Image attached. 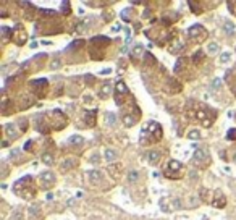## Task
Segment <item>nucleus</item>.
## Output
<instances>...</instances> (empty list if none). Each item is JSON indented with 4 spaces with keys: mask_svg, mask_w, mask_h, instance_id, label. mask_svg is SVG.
<instances>
[{
    "mask_svg": "<svg viewBox=\"0 0 236 220\" xmlns=\"http://www.w3.org/2000/svg\"><path fill=\"white\" fill-rule=\"evenodd\" d=\"M192 160H194V164H197V165H204V164L209 162V154H207V151H204V149H197L194 152V155H192Z\"/></svg>",
    "mask_w": 236,
    "mask_h": 220,
    "instance_id": "1",
    "label": "nucleus"
},
{
    "mask_svg": "<svg viewBox=\"0 0 236 220\" xmlns=\"http://www.w3.org/2000/svg\"><path fill=\"white\" fill-rule=\"evenodd\" d=\"M181 168V164L178 160H170L167 165V175H171V178H178V170Z\"/></svg>",
    "mask_w": 236,
    "mask_h": 220,
    "instance_id": "2",
    "label": "nucleus"
},
{
    "mask_svg": "<svg viewBox=\"0 0 236 220\" xmlns=\"http://www.w3.org/2000/svg\"><path fill=\"white\" fill-rule=\"evenodd\" d=\"M41 180H42V186L47 188V186H49L47 183H49V181H54V175H52V173H49V172H45V173H42Z\"/></svg>",
    "mask_w": 236,
    "mask_h": 220,
    "instance_id": "3",
    "label": "nucleus"
},
{
    "mask_svg": "<svg viewBox=\"0 0 236 220\" xmlns=\"http://www.w3.org/2000/svg\"><path fill=\"white\" fill-rule=\"evenodd\" d=\"M159 160H160V152L159 151H151V154H149V162H151V164H157Z\"/></svg>",
    "mask_w": 236,
    "mask_h": 220,
    "instance_id": "4",
    "label": "nucleus"
},
{
    "mask_svg": "<svg viewBox=\"0 0 236 220\" xmlns=\"http://www.w3.org/2000/svg\"><path fill=\"white\" fill-rule=\"evenodd\" d=\"M101 176H102V173L97 172V170H94V172H89V180L92 183H99V181H101Z\"/></svg>",
    "mask_w": 236,
    "mask_h": 220,
    "instance_id": "5",
    "label": "nucleus"
},
{
    "mask_svg": "<svg viewBox=\"0 0 236 220\" xmlns=\"http://www.w3.org/2000/svg\"><path fill=\"white\" fill-rule=\"evenodd\" d=\"M86 122H88V125H91V126L96 125V110H92V113L88 112V115H86Z\"/></svg>",
    "mask_w": 236,
    "mask_h": 220,
    "instance_id": "6",
    "label": "nucleus"
},
{
    "mask_svg": "<svg viewBox=\"0 0 236 220\" xmlns=\"http://www.w3.org/2000/svg\"><path fill=\"white\" fill-rule=\"evenodd\" d=\"M42 162H44V164H47V165H52L54 164V155L52 154H49V152H45V154H42Z\"/></svg>",
    "mask_w": 236,
    "mask_h": 220,
    "instance_id": "7",
    "label": "nucleus"
},
{
    "mask_svg": "<svg viewBox=\"0 0 236 220\" xmlns=\"http://www.w3.org/2000/svg\"><path fill=\"white\" fill-rule=\"evenodd\" d=\"M6 134H8L10 138H13V139L16 138V130H15V126H13V123L6 125Z\"/></svg>",
    "mask_w": 236,
    "mask_h": 220,
    "instance_id": "8",
    "label": "nucleus"
},
{
    "mask_svg": "<svg viewBox=\"0 0 236 220\" xmlns=\"http://www.w3.org/2000/svg\"><path fill=\"white\" fill-rule=\"evenodd\" d=\"M75 165V159H67V160H63V165H62V170H68Z\"/></svg>",
    "mask_w": 236,
    "mask_h": 220,
    "instance_id": "9",
    "label": "nucleus"
},
{
    "mask_svg": "<svg viewBox=\"0 0 236 220\" xmlns=\"http://www.w3.org/2000/svg\"><path fill=\"white\" fill-rule=\"evenodd\" d=\"M213 205H215V207H223V205H225V197L223 196L218 197V193H217V197H215V202H213Z\"/></svg>",
    "mask_w": 236,
    "mask_h": 220,
    "instance_id": "10",
    "label": "nucleus"
},
{
    "mask_svg": "<svg viewBox=\"0 0 236 220\" xmlns=\"http://www.w3.org/2000/svg\"><path fill=\"white\" fill-rule=\"evenodd\" d=\"M131 57H136V58H138V57H142V47L141 45H136L133 50H131Z\"/></svg>",
    "mask_w": 236,
    "mask_h": 220,
    "instance_id": "11",
    "label": "nucleus"
},
{
    "mask_svg": "<svg viewBox=\"0 0 236 220\" xmlns=\"http://www.w3.org/2000/svg\"><path fill=\"white\" fill-rule=\"evenodd\" d=\"M115 157H117V152H115V151H112V149H107V151H105V159L109 160V162L113 160Z\"/></svg>",
    "mask_w": 236,
    "mask_h": 220,
    "instance_id": "12",
    "label": "nucleus"
},
{
    "mask_svg": "<svg viewBox=\"0 0 236 220\" xmlns=\"http://www.w3.org/2000/svg\"><path fill=\"white\" fill-rule=\"evenodd\" d=\"M234 29H236L234 24H231L230 21H226V23H225V31H226V34H233Z\"/></svg>",
    "mask_w": 236,
    "mask_h": 220,
    "instance_id": "13",
    "label": "nucleus"
},
{
    "mask_svg": "<svg viewBox=\"0 0 236 220\" xmlns=\"http://www.w3.org/2000/svg\"><path fill=\"white\" fill-rule=\"evenodd\" d=\"M207 49H209V54H217L218 52V45L215 42H210V44L207 45Z\"/></svg>",
    "mask_w": 236,
    "mask_h": 220,
    "instance_id": "14",
    "label": "nucleus"
},
{
    "mask_svg": "<svg viewBox=\"0 0 236 220\" xmlns=\"http://www.w3.org/2000/svg\"><path fill=\"white\" fill-rule=\"evenodd\" d=\"M70 143H71V144H81V143H83V138L79 136V134H78V136L75 134V136L70 138Z\"/></svg>",
    "mask_w": 236,
    "mask_h": 220,
    "instance_id": "15",
    "label": "nucleus"
},
{
    "mask_svg": "<svg viewBox=\"0 0 236 220\" xmlns=\"http://www.w3.org/2000/svg\"><path fill=\"white\" fill-rule=\"evenodd\" d=\"M199 138H201V133H199L197 130H192V131L189 133V139H192V141H197Z\"/></svg>",
    "mask_w": 236,
    "mask_h": 220,
    "instance_id": "16",
    "label": "nucleus"
},
{
    "mask_svg": "<svg viewBox=\"0 0 236 220\" xmlns=\"http://www.w3.org/2000/svg\"><path fill=\"white\" fill-rule=\"evenodd\" d=\"M230 57H231V55L228 54V52L221 54V55H220V62H221V63H228V62H230Z\"/></svg>",
    "mask_w": 236,
    "mask_h": 220,
    "instance_id": "17",
    "label": "nucleus"
},
{
    "mask_svg": "<svg viewBox=\"0 0 236 220\" xmlns=\"http://www.w3.org/2000/svg\"><path fill=\"white\" fill-rule=\"evenodd\" d=\"M138 180V172H136V170H133V172H130V175H128V181H136Z\"/></svg>",
    "mask_w": 236,
    "mask_h": 220,
    "instance_id": "18",
    "label": "nucleus"
},
{
    "mask_svg": "<svg viewBox=\"0 0 236 220\" xmlns=\"http://www.w3.org/2000/svg\"><path fill=\"white\" fill-rule=\"evenodd\" d=\"M123 122H125V125H126V126H133V123H134V118H131V117H125V118H123Z\"/></svg>",
    "mask_w": 236,
    "mask_h": 220,
    "instance_id": "19",
    "label": "nucleus"
},
{
    "mask_svg": "<svg viewBox=\"0 0 236 220\" xmlns=\"http://www.w3.org/2000/svg\"><path fill=\"white\" fill-rule=\"evenodd\" d=\"M109 92H110V86H109V84H105V86H104V89L101 91V96H102V97H105L107 94H109Z\"/></svg>",
    "mask_w": 236,
    "mask_h": 220,
    "instance_id": "20",
    "label": "nucleus"
},
{
    "mask_svg": "<svg viewBox=\"0 0 236 220\" xmlns=\"http://www.w3.org/2000/svg\"><path fill=\"white\" fill-rule=\"evenodd\" d=\"M107 120H109V123L110 125H113V123H115V115H113V113H107Z\"/></svg>",
    "mask_w": 236,
    "mask_h": 220,
    "instance_id": "21",
    "label": "nucleus"
},
{
    "mask_svg": "<svg viewBox=\"0 0 236 220\" xmlns=\"http://www.w3.org/2000/svg\"><path fill=\"white\" fill-rule=\"evenodd\" d=\"M99 159H101V157H99V154H94V155L91 157V164L97 165V164H99Z\"/></svg>",
    "mask_w": 236,
    "mask_h": 220,
    "instance_id": "22",
    "label": "nucleus"
},
{
    "mask_svg": "<svg viewBox=\"0 0 236 220\" xmlns=\"http://www.w3.org/2000/svg\"><path fill=\"white\" fill-rule=\"evenodd\" d=\"M233 136H236V130H231L230 133H228V139H234Z\"/></svg>",
    "mask_w": 236,
    "mask_h": 220,
    "instance_id": "23",
    "label": "nucleus"
},
{
    "mask_svg": "<svg viewBox=\"0 0 236 220\" xmlns=\"http://www.w3.org/2000/svg\"><path fill=\"white\" fill-rule=\"evenodd\" d=\"M218 84H221L220 80H215V81H213V89H217V88H218Z\"/></svg>",
    "mask_w": 236,
    "mask_h": 220,
    "instance_id": "24",
    "label": "nucleus"
},
{
    "mask_svg": "<svg viewBox=\"0 0 236 220\" xmlns=\"http://www.w3.org/2000/svg\"><path fill=\"white\" fill-rule=\"evenodd\" d=\"M112 73V70L110 68H105V70H102V75H110Z\"/></svg>",
    "mask_w": 236,
    "mask_h": 220,
    "instance_id": "25",
    "label": "nucleus"
},
{
    "mask_svg": "<svg viewBox=\"0 0 236 220\" xmlns=\"http://www.w3.org/2000/svg\"><path fill=\"white\" fill-rule=\"evenodd\" d=\"M233 162H234V164H236V152L233 154Z\"/></svg>",
    "mask_w": 236,
    "mask_h": 220,
    "instance_id": "26",
    "label": "nucleus"
}]
</instances>
